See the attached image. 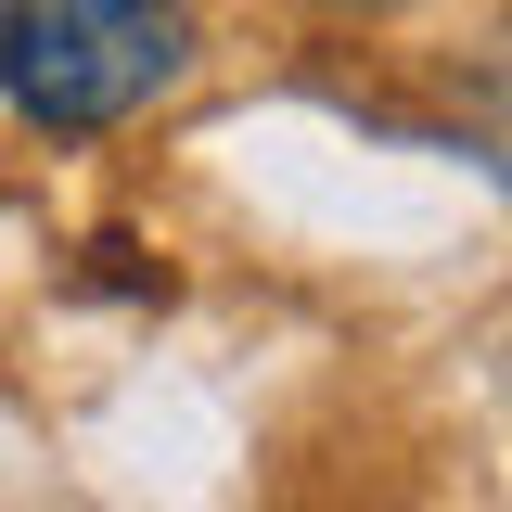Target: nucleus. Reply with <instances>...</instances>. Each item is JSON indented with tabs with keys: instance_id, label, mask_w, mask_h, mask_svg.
<instances>
[{
	"instance_id": "f257e3e1",
	"label": "nucleus",
	"mask_w": 512,
	"mask_h": 512,
	"mask_svg": "<svg viewBox=\"0 0 512 512\" xmlns=\"http://www.w3.org/2000/svg\"><path fill=\"white\" fill-rule=\"evenodd\" d=\"M192 77L180 0H0V103L52 141L154 116Z\"/></svg>"
}]
</instances>
